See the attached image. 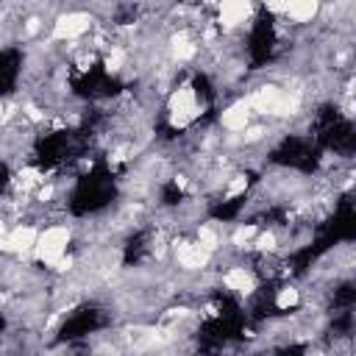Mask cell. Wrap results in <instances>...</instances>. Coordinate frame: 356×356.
Listing matches in <instances>:
<instances>
[{
  "mask_svg": "<svg viewBox=\"0 0 356 356\" xmlns=\"http://www.w3.org/2000/svg\"><path fill=\"white\" fill-rule=\"evenodd\" d=\"M70 239H72V234H70L67 225H47V228H42L39 236H36V245H33L36 261L44 264V267H53L61 256H67Z\"/></svg>",
  "mask_w": 356,
  "mask_h": 356,
  "instance_id": "6da1fadb",
  "label": "cell"
},
{
  "mask_svg": "<svg viewBox=\"0 0 356 356\" xmlns=\"http://www.w3.org/2000/svg\"><path fill=\"white\" fill-rule=\"evenodd\" d=\"M92 17L86 11H67V14H58L53 28H50V39H61V42H75L81 39L83 33L92 31Z\"/></svg>",
  "mask_w": 356,
  "mask_h": 356,
  "instance_id": "7a4b0ae2",
  "label": "cell"
},
{
  "mask_svg": "<svg viewBox=\"0 0 356 356\" xmlns=\"http://www.w3.org/2000/svg\"><path fill=\"white\" fill-rule=\"evenodd\" d=\"M222 284H225L228 292L242 295V298H250L259 289V278H256V273L250 267H228L222 273Z\"/></svg>",
  "mask_w": 356,
  "mask_h": 356,
  "instance_id": "3957f363",
  "label": "cell"
},
{
  "mask_svg": "<svg viewBox=\"0 0 356 356\" xmlns=\"http://www.w3.org/2000/svg\"><path fill=\"white\" fill-rule=\"evenodd\" d=\"M250 106H248V100L242 97V100H234V103H228L222 111H220V128H225L228 134H239V131H245L248 125H250Z\"/></svg>",
  "mask_w": 356,
  "mask_h": 356,
  "instance_id": "277c9868",
  "label": "cell"
},
{
  "mask_svg": "<svg viewBox=\"0 0 356 356\" xmlns=\"http://www.w3.org/2000/svg\"><path fill=\"white\" fill-rule=\"evenodd\" d=\"M250 11L253 8L248 3H222V6H217V25L225 28V31L239 28L250 17Z\"/></svg>",
  "mask_w": 356,
  "mask_h": 356,
  "instance_id": "5b68a950",
  "label": "cell"
},
{
  "mask_svg": "<svg viewBox=\"0 0 356 356\" xmlns=\"http://www.w3.org/2000/svg\"><path fill=\"white\" fill-rule=\"evenodd\" d=\"M270 11H278V14H286L289 22L295 25H303V22H312L320 11L317 3H284V6H270Z\"/></svg>",
  "mask_w": 356,
  "mask_h": 356,
  "instance_id": "8992f818",
  "label": "cell"
},
{
  "mask_svg": "<svg viewBox=\"0 0 356 356\" xmlns=\"http://www.w3.org/2000/svg\"><path fill=\"white\" fill-rule=\"evenodd\" d=\"M300 303V289L292 286V284H284L281 289H275V298H273V309L278 312H289Z\"/></svg>",
  "mask_w": 356,
  "mask_h": 356,
  "instance_id": "52a82bcc",
  "label": "cell"
},
{
  "mask_svg": "<svg viewBox=\"0 0 356 356\" xmlns=\"http://www.w3.org/2000/svg\"><path fill=\"white\" fill-rule=\"evenodd\" d=\"M6 236H8V225H6V220L0 217V248H3V242H6Z\"/></svg>",
  "mask_w": 356,
  "mask_h": 356,
  "instance_id": "ba28073f",
  "label": "cell"
}]
</instances>
